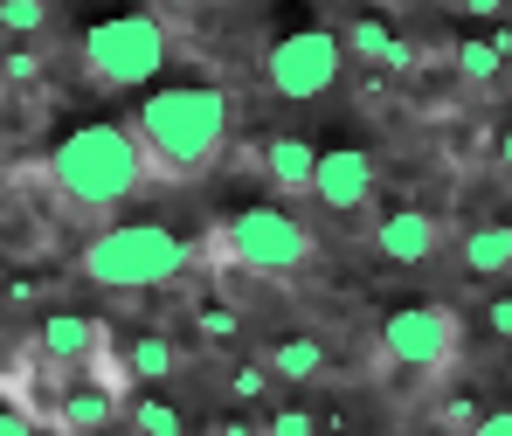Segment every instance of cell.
<instances>
[{
    "label": "cell",
    "instance_id": "obj_1",
    "mask_svg": "<svg viewBox=\"0 0 512 436\" xmlns=\"http://www.w3.org/2000/svg\"><path fill=\"white\" fill-rule=\"evenodd\" d=\"M132 132L153 160L160 180H194L208 174L229 146V97L215 84H167L146 90V104L132 111Z\"/></svg>",
    "mask_w": 512,
    "mask_h": 436
},
{
    "label": "cell",
    "instance_id": "obj_2",
    "mask_svg": "<svg viewBox=\"0 0 512 436\" xmlns=\"http://www.w3.org/2000/svg\"><path fill=\"white\" fill-rule=\"evenodd\" d=\"M153 174V160H146V146H139V132L132 125H77V132H63L56 139V153H49V180H56V194L70 201V208H90V215H104V208H118V201H132L139 187Z\"/></svg>",
    "mask_w": 512,
    "mask_h": 436
},
{
    "label": "cell",
    "instance_id": "obj_3",
    "mask_svg": "<svg viewBox=\"0 0 512 436\" xmlns=\"http://www.w3.org/2000/svg\"><path fill=\"white\" fill-rule=\"evenodd\" d=\"M187 263H194V243L173 236L167 222H118L84 243V277L104 291H153V284H173Z\"/></svg>",
    "mask_w": 512,
    "mask_h": 436
},
{
    "label": "cell",
    "instance_id": "obj_4",
    "mask_svg": "<svg viewBox=\"0 0 512 436\" xmlns=\"http://www.w3.org/2000/svg\"><path fill=\"white\" fill-rule=\"evenodd\" d=\"M215 250H222V263H236V270H256V277H291V270H305V263H312L319 243H312V229H305L298 215H284V208L256 201V208H236V215L222 222Z\"/></svg>",
    "mask_w": 512,
    "mask_h": 436
},
{
    "label": "cell",
    "instance_id": "obj_5",
    "mask_svg": "<svg viewBox=\"0 0 512 436\" xmlns=\"http://www.w3.org/2000/svg\"><path fill=\"white\" fill-rule=\"evenodd\" d=\"M84 70L111 90H132L167 70V28L153 14H111L84 35Z\"/></svg>",
    "mask_w": 512,
    "mask_h": 436
},
{
    "label": "cell",
    "instance_id": "obj_6",
    "mask_svg": "<svg viewBox=\"0 0 512 436\" xmlns=\"http://www.w3.org/2000/svg\"><path fill=\"white\" fill-rule=\"evenodd\" d=\"M346 70V42L333 28H291V35H277L270 42V56H263V77L277 97H291V104H312V97H326V90L340 84Z\"/></svg>",
    "mask_w": 512,
    "mask_h": 436
},
{
    "label": "cell",
    "instance_id": "obj_7",
    "mask_svg": "<svg viewBox=\"0 0 512 436\" xmlns=\"http://www.w3.org/2000/svg\"><path fill=\"white\" fill-rule=\"evenodd\" d=\"M464 347V326L450 305H395L381 319V353L402 367V374H443Z\"/></svg>",
    "mask_w": 512,
    "mask_h": 436
},
{
    "label": "cell",
    "instance_id": "obj_8",
    "mask_svg": "<svg viewBox=\"0 0 512 436\" xmlns=\"http://www.w3.org/2000/svg\"><path fill=\"white\" fill-rule=\"evenodd\" d=\"M367 194H374V160L360 146H326L319 174H312V201L333 215H353V208H367Z\"/></svg>",
    "mask_w": 512,
    "mask_h": 436
},
{
    "label": "cell",
    "instance_id": "obj_9",
    "mask_svg": "<svg viewBox=\"0 0 512 436\" xmlns=\"http://www.w3.org/2000/svg\"><path fill=\"white\" fill-rule=\"evenodd\" d=\"M374 250H381L388 263H429L436 250H443V222L423 215V208H395V215H381Z\"/></svg>",
    "mask_w": 512,
    "mask_h": 436
},
{
    "label": "cell",
    "instance_id": "obj_10",
    "mask_svg": "<svg viewBox=\"0 0 512 436\" xmlns=\"http://www.w3.org/2000/svg\"><path fill=\"white\" fill-rule=\"evenodd\" d=\"M35 347L56 367H90V360H104V326L84 319V312H49L42 333H35Z\"/></svg>",
    "mask_w": 512,
    "mask_h": 436
},
{
    "label": "cell",
    "instance_id": "obj_11",
    "mask_svg": "<svg viewBox=\"0 0 512 436\" xmlns=\"http://www.w3.org/2000/svg\"><path fill=\"white\" fill-rule=\"evenodd\" d=\"M263 174L277 180L284 194H312V174H319V153H312L305 139H291V132H277V139L263 146Z\"/></svg>",
    "mask_w": 512,
    "mask_h": 436
},
{
    "label": "cell",
    "instance_id": "obj_12",
    "mask_svg": "<svg viewBox=\"0 0 512 436\" xmlns=\"http://www.w3.org/2000/svg\"><path fill=\"white\" fill-rule=\"evenodd\" d=\"M111 416H118V388H104V381H97V388H70V395L49 409L56 430H104Z\"/></svg>",
    "mask_w": 512,
    "mask_h": 436
},
{
    "label": "cell",
    "instance_id": "obj_13",
    "mask_svg": "<svg viewBox=\"0 0 512 436\" xmlns=\"http://www.w3.org/2000/svg\"><path fill=\"white\" fill-rule=\"evenodd\" d=\"M464 270H471V277H506L512 270V229L506 222H478V229L464 236Z\"/></svg>",
    "mask_w": 512,
    "mask_h": 436
},
{
    "label": "cell",
    "instance_id": "obj_14",
    "mask_svg": "<svg viewBox=\"0 0 512 436\" xmlns=\"http://www.w3.org/2000/svg\"><path fill=\"white\" fill-rule=\"evenodd\" d=\"M346 49H353L360 63L409 70V42H395V35H388V21H353V28H346Z\"/></svg>",
    "mask_w": 512,
    "mask_h": 436
},
{
    "label": "cell",
    "instance_id": "obj_15",
    "mask_svg": "<svg viewBox=\"0 0 512 436\" xmlns=\"http://www.w3.org/2000/svg\"><path fill=\"white\" fill-rule=\"evenodd\" d=\"M270 367H277V381H291V388H298V381H319V374H326V347H319V340H277V347H270Z\"/></svg>",
    "mask_w": 512,
    "mask_h": 436
},
{
    "label": "cell",
    "instance_id": "obj_16",
    "mask_svg": "<svg viewBox=\"0 0 512 436\" xmlns=\"http://www.w3.org/2000/svg\"><path fill=\"white\" fill-rule=\"evenodd\" d=\"M125 367H132V381H173L180 353H173L160 333H146V340H132V347H125Z\"/></svg>",
    "mask_w": 512,
    "mask_h": 436
},
{
    "label": "cell",
    "instance_id": "obj_17",
    "mask_svg": "<svg viewBox=\"0 0 512 436\" xmlns=\"http://www.w3.org/2000/svg\"><path fill=\"white\" fill-rule=\"evenodd\" d=\"M499 63H506V42H499V35H464V42H457V70H464L471 84L499 77Z\"/></svg>",
    "mask_w": 512,
    "mask_h": 436
},
{
    "label": "cell",
    "instance_id": "obj_18",
    "mask_svg": "<svg viewBox=\"0 0 512 436\" xmlns=\"http://www.w3.org/2000/svg\"><path fill=\"white\" fill-rule=\"evenodd\" d=\"M270 388H277V367H270V360H236V367H229V395H236V402H256V395H270Z\"/></svg>",
    "mask_w": 512,
    "mask_h": 436
},
{
    "label": "cell",
    "instance_id": "obj_19",
    "mask_svg": "<svg viewBox=\"0 0 512 436\" xmlns=\"http://www.w3.org/2000/svg\"><path fill=\"white\" fill-rule=\"evenodd\" d=\"M194 333H201L208 347H236V340H243V319H236L229 305H201V312H194Z\"/></svg>",
    "mask_w": 512,
    "mask_h": 436
},
{
    "label": "cell",
    "instance_id": "obj_20",
    "mask_svg": "<svg viewBox=\"0 0 512 436\" xmlns=\"http://www.w3.org/2000/svg\"><path fill=\"white\" fill-rule=\"evenodd\" d=\"M49 21V0H0V28L7 35H42Z\"/></svg>",
    "mask_w": 512,
    "mask_h": 436
},
{
    "label": "cell",
    "instance_id": "obj_21",
    "mask_svg": "<svg viewBox=\"0 0 512 436\" xmlns=\"http://www.w3.org/2000/svg\"><path fill=\"white\" fill-rule=\"evenodd\" d=\"M132 423H139V430H153V436H180V430H187V416H180L173 402H139V409H132Z\"/></svg>",
    "mask_w": 512,
    "mask_h": 436
},
{
    "label": "cell",
    "instance_id": "obj_22",
    "mask_svg": "<svg viewBox=\"0 0 512 436\" xmlns=\"http://www.w3.org/2000/svg\"><path fill=\"white\" fill-rule=\"evenodd\" d=\"M0 77H7V84H35V77H42V56H28V49H14V56L0 63Z\"/></svg>",
    "mask_w": 512,
    "mask_h": 436
},
{
    "label": "cell",
    "instance_id": "obj_23",
    "mask_svg": "<svg viewBox=\"0 0 512 436\" xmlns=\"http://www.w3.org/2000/svg\"><path fill=\"white\" fill-rule=\"evenodd\" d=\"M270 430H277V436H312V409H277Z\"/></svg>",
    "mask_w": 512,
    "mask_h": 436
},
{
    "label": "cell",
    "instance_id": "obj_24",
    "mask_svg": "<svg viewBox=\"0 0 512 436\" xmlns=\"http://www.w3.org/2000/svg\"><path fill=\"white\" fill-rule=\"evenodd\" d=\"M471 430H478V436H512V409H478Z\"/></svg>",
    "mask_w": 512,
    "mask_h": 436
},
{
    "label": "cell",
    "instance_id": "obj_25",
    "mask_svg": "<svg viewBox=\"0 0 512 436\" xmlns=\"http://www.w3.org/2000/svg\"><path fill=\"white\" fill-rule=\"evenodd\" d=\"M485 326H492L499 340H512V298H492V305H485Z\"/></svg>",
    "mask_w": 512,
    "mask_h": 436
},
{
    "label": "cell",
    "instance_id": "obj_26",
    "mask_svg": "<svg viewBox=\"0 0 512 436\" xmlns=\"http://www.w3.org/2000/svg\"><path fill=\"white\" fill-rule=\"evenodd\" d=\"M21 430H35V416L14 402V409H0V436H21Z\"/></svg>",
    "mask_w": 512,
    "mask_h": 436
},
{
    "label": "cell",
    "instance_id": "obj_27",
    "mask_svg": "<svg viewBox=\"0 0 512 436\" xmlns=\"http://www.w3.org/2000/svg\"><path fill=\"white\" fill-rule=\"evenodd\" d=\"M457 7H464L471 21H499V14H506V0H457Z\"/></svg>",
    "mask_w": 512,
    "mask_h": 436
},
{
    "label": "cell",
    "instance_id": "obj_28",
    "mask_svg": "<svg viewBox=\"0 0 512 436\" xmlns=\"http://www.w3.org/2000/svg\"><path fill=\"white\" fill-rule=\"evenodd\" d=\"M499 167H506V174H512V125H506V132H499Z\"/></svg>",
    "mask_w": 512,
    "mask_h": 436
},
{
    "label": "cell",
    "instance_id": "obj_29",
    "mask_svg": "<svg viewBox=\"0 0 512 436\" xmlns=\"http://www.w3.org/2000/svg\"><path fill=\"white\" fill-rule=\"evenodd\" d=\"M153 7H173V14H180V7H194V0H153Z\"/></svg>",
    "mask_w": 512,
    "mask_h": 436
}]
</instances>
